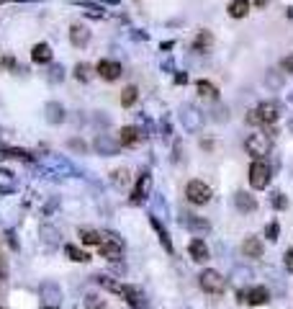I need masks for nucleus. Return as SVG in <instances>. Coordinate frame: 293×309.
I'll use <instances>...</instances> for the list:
<instances>
[{"label": "nucleus", "mask_w": 293, "mask_h": 309, "mask_svg": "<svg viewBox=\"0 0 293 309\" xmlns=\"http://www.w3.org/2000/svg\"><path fill=\"white\" fill-rule=\"evenodd\" d=\"M121 299H126L134 309H147V299H144V294H142L137 286H126V284H123V294H121Z\"/></svg>", "instance_id": "obj_13"}, {"label": "nucleus", "mask_w": 293, "mask_h": 309, "mask_svg": "<svg viewBox=\"0 0 293 309\" xmlns=\"http://www.w3.org/2000/svg\"><path fill=\"white\" fill-rule=\"evenodd\" d=\"M70 42H72V47H77V49L88 47V42H90V31L82 26V23H75V26L70 28Z\"/></svg>", "instance_id": "obj_12"}, {"label": "nucleus", "mask_w": 293, "mask_h": 309, "mask_svg": "<svg viewBox=\"0 0 293 309\" xmlns=\"http://www.w3.org/2000/svg\"><path fill=\"white\" fill-rule=\"evenodd\" d=\"M98 250L106 260H121L123 258V242L111 235V232H101V242H98Z\"/></svg>", "instance_id": "obj_3"}, {"label": "nucleus", "mask_w": 293, "mask_h": 309, "mask_svg": "<svg viewBox=\"0 0 293 309\" xmlns=\"http://www.w3.org/2000/svg\"><path fill=\"white\" fill-rule=\"evenodd\" d=\"M198 284H201V289L203 291H208V294H221L224 289H226V279L219 273V270H203V273L198 276Z\"/></svg>", "instance_id": "obj_7"}, {"label": "nucleus", "mask_w": 293, "mask_h": 309, "mask_svg": "<svg viewBox=\"0 0 293 309\" xmlns=\"http://www.w3.org/2000/svg\"><path fill=\"white\" fill-rule=\"evenodd\" d=\"M103 3H111V6H118V3H121V0H103Z\"/></svg>", "instance_id": "obj_47"}, {"label": "nucleus", "mask_w": 293, "mask_h": 309, "mask_svg": "<svg viewBox=\"0 0 293 309\" xmlns=\"http://www.w3.org/2000/svg\"><path fill=\"white\" fill-rule=\"evenodd\" d=\"M249 13V0H232L229 3V16L232 18H244Z\"/></svg>", "instance_id": "obj_25"}, {"label": "nucleus", "mask_w": 293, "mask_h": 309, "mask_svg": "<svg viewBox=\"0 0 293 309\" xmlns=\"http://www.w3.org/2000/svg\"><path fill=\"white\" fill-rule=\"evenodd\" d=\"M39 294H41V299H44V304L49 306H57L59 301H62V289H59V284H54V281H44L39 286Z\"/></svg>", "instance_id": "obj_10"}, {"label": "nucleus", "mask_w": 293, "mask_h": 309, "mask_svg": "<svg viewBox=\"0 0 293 309\" xmlns=\"http://www.w3.org/2000/svg\"><path fill=\"white\" fill-rule=\"evenodd\" d=\"M93 149L101 154V158H113V154H118L121 144H118L113 137H108V134H98V137L93 139Z\"/></svg>", "instance_id": "obj_9"}, {"label": "nucleus", "mask_w": 293, "mask_h": 309, "mask_svg": "<svg viewBox=\"0 0 293 309\" xmlns=\"http://www.w3.org/2000/svg\"><path fill=\"white\" fill-rule=\"evenodd\" d=\"M265 83H268V88L280 90V88H283V75L275 72V70H270V72H265Z\"/></svg>", "instance_id": "obj_33"}, {"label": "nucleus", "mask_w": 293, "mask_h": 309, "mask_svg": "<svg viewBox=\"0 0 293 309\" xmlns=\"http://www.w3.org/2000/svg\"><path fill=\"white\" fill-rule=\"evenodd\" d=\"M137 98H139L137 85H126V88L121 90V106H123V108H132V106L137 103Z\"/></svg>", "instance_id": "obj_26"}, {"label": "nucleus", "mask_w": 293, "mask_h": 309, "mask_svg": "<svg viewBox=\"0 0 293 309\" xmlns=\"http://www.w3.org/2000/svg\"><path fill=\"white\" fill-rule=\"evenodd\" d=\"M290 101H293V96H290Z\"/></svg>", "instance_id": "obj_50"}, {"label": "nucleus", "mask_w": 293, "mask_h": 309, "mask_svg": "<svg viewBox=\"0 0 293 309\" xmlns=\"http://www.w3.org/2000/svg\"><path fill=\"white\" fill-rule=\"evenodd\" d=\"M211 44H214V34H211V31H201V34L193 39V52H196V54H206L208 49H211Z\"/></svg>", "instance_id": "obj_17"}, {"label": "nucleus", "mask_w": 293, "mask_h": 309, "mask_svg": "<svg viewBox=\"0 0 293 309\" xmlns=\"http://www.w3.org/2000/svg\"><path fill=\"white\" fill-rule=\"evenodd\" d=\"M111 180H113V186H116V188H126V186L132 183V175H129V170H126V168H121V170L111 173Z\"/></svg>", "instance_id": "obj_29"}, {"label": "nucleus", "mask_w": 293, "mask_h": 309, "mask_svg": "<svg viewBox=\"0 0 293 309\" xmlns=\"http://www.w3.org/2000/svg\"><path fill=\"white\" fill-rule=\"evenodd\" d=\"M8 245H11V248H18V242H16V237H13V232H8Z\"/></svg>", "instance_id": "obj_44"}, {"label": "nucleus", "mask_w": 293, "mask_h": 309, "mask_svg": "<svg viewBox=\"0 0 293 309\" xmlns=\"http://www.w3.org/2000/svg\"><path fill=\"white\" fill-rule=\"evenodd\" d=\"M278 235H280V224H278V222H270V224L265 227V237L275 242V240H278Z\"/></svg>", "instance_id": "obj_36"}, {"label": "nucleus", "mask_w": 293, "mask_h": 309, "mask_svg": "<svg viewBox=\"0 0 293 309\" xmlns=\"http://www.w3.org/2000/svg\"><path fill=\"white\" fill-rule=\"evenodd\" d=\"M268 299H270V294H268L265 286H255L244 294V301L252 304V306H263V304H268Z\"/></svg>", "instance_id": "obj_15"}, {"label": "nucleus", "mask_w": 293, "mask_h": 309, "mask_svg": "<svg viewBox=\"0 0 293 309\" xmlns=\"http://www.w3.org/2000/svg\"><path fill=\"white\" fill-rule=\"evenodd\" d=\"M62 77H64V67H62V65H54V67L49 70V80H54V83H59V80H62Z\"/></svg>", "instance_id": "obj_39"}, {"label": "nucleus", "mask_w": 293, "mask_h": 309, "mask_svg": "<svg viewBox=\"0 0 293 309\" xmlns=\"http://www.w3.org/2000/svg\"><path fill=\"white\" fill-rule=\"evenodd\" d=\"M185 83H188V75L185 72H178L175 75V85H185Z\"/></svg>", "instance_id": "obj_42"}, {"label": "nucleus", "mask_w": 293, "mask_h": 309, "mask_svg": "<svg viewBox=\"0 0 293 309\" xmlns=\"http://www.w3.org/2000/svg\"><path fill=\"white\" fill-rule=\"evenodd\" d=\"M270 175H273V168H270L265 160H255L252 165H249V186L257 188V191L268 188Z\"/></svg>", "instance_id": "obj_4"}, {"label": "nucleus", "mask_w": 293, "mask_h": 309, "mask_svg": "<svg viewBox=\"0 0 293 309\" xmlns=\"http://www.w3.org/2000/svg\"><path fill=\"white\" fill-rule=\"evenodd\" d=\"M234 206H237L242 214H252V211L257 209V199H255V196H249V193H244V191H237Z\"/></svg>", "instance_id": "obj_14"}, {"label": "nucleus", "mask_w": 293, "mask_h": 309, "mask_svg": "<svg viewBox=\"0 0 293 309\" xmlns=\"http://www.w3.org/2000/svg\"><path fill=\"white\" fill-rule=\"evenodd\" d=\"M85 306H88V309H108V306H106V301H101V299H98V296H93V294L85 299Z\"/></svg>", "instance_id": "obj_38"}, {"label": "nucleus", "mask_w": 293, "mask_h": 309, "mask_svg": "<svg viewBox=\"0 0 293 309\" xmlns=\"http://www.w3.org/2000/svg\"><path fill=\"white\" fill-rule=\"evenodd\" d=\"M244 149L255 160H265V154H270V149H273V137L268 132H255L244 139Z\"/></svg>", "instance_id": "obj_2"}, {"label": "nucleus", "mask_w": 293, "mask_h": 309, "mask_svg": "<svg viewBox=\"0 0 293 309\" xmlns=\"http://www.w3.org/2000/svg\"><path fill=\"white\" fill-rule=\"evenodd\" d=\"M180 124L185 127V132H201V127H203L201 108H196L193 103H183L180 106Z\"/></svg>", "instance_id": "obj_6"}, {"label": "nucleus", "mask_w": 293, "mask_h": 309, "mask_svg": "<svg viewBox=\"0 0 293 309\" xmlns=\"http://www.w3.org/2000/svg\"><path fill=\"white\" fill-rule=\"evenodd\" d=\"M270 204H273V209H288V199L283 196V193H273V199H270Z\"/></svg>", "instance_id": "obj_37"}, {"label": "nucleus", "mask_w": 293, "mask_h": 309, "mask_svg": "<svg viewBox=\"0 0 293 309\" xmlns=\"http://www.w3.org/2000/svg\"><path fill=\"white\" fill-rule=\"evenodd\" d=\"M0 158H16V160H23V163H34V152L28 149H21V147H0Z\"/></svg>", "instance_id": "obj_16"}, {"label": "nucleus", "mask_w": 293, "mask_h": 309, "mask_svg": "<svg viewBox=\"0 0 293 309\" xmlns=\"http://www.w3.org/2000/svg\"><path fill=\"white\" fill-rule=\"evenodd\" d=\"M185 196H188L190 204L201 206V204H208V201H211L214 191H211V186H206L203 180H190V183L185 186Z\"/></svg>", "instance_id": "obj_5"}, {"label": "nucleus", "mask_w": 293, "mask_h": 309, "mask_svg": "<svg viewBox=\"0 0 293 309\" xmlns=\"http://www.w3.org/2000/svg\"><path fill=\"white\" fill-rule=\"evenodd\" d=\"M280 70L293 75V57H283V59H280Z\"/></svg>", "instance_id": "obj_40"}, {"label": "nucleus", "mask_w": 293, "mask_h": 309, "mask_svg": "<svg viewBox=\"0 0 293 309\" xmlns=\"http://www.w3.org/2000/svg\"><path fill=\"white\" fill-rule=\"evenodd\" d=\"M31 59H34L36 65H49V62H52V47L44 44V42H39V44L31 49Z\"/></svg>", "instance_id": "obj_18"}, {"label": "nucleus", "mask_w": 293, "mask_h": 309, "mask_svg": "<svg viewBox=\"0 0 293 309\" xmlns=\"http://www.w3.org/2000/svg\"><path fill=\"white\" fill-rule=\"evenodd\" d=\"M242 253L249 255V258H260V255L265 253V248H263V242H260L257 237H247L244 245H242Z\"/></svg>", "instance_id": "obj_22"}, {"label": "nucleus", "mask_w": 293, "mask_h": 309, "mask_svg": "<svg viewBox=\"0 0 293 309\" xmlns=\"http://www.w3.org/2000/svg\"><path fill=\"white\" fill-rule=\"evenodd\" d=\"M47 121L49 124H62L64 121V108H62V103H57V101H52V103H47Z\"/></svg>", "instance_id": "obj_21"}, {"label": "nucleus", "mask_w": 293, "mask_h": 309, "mask_svg": "<svg viewBox=\"0 0 293 309\" xmlns=\"http://www.w3.org/2000/svg\"><path fill=\"white\" fill-rule=\"evenodd\" d=\"M285 268H288V273H293V248L285 253Z\"/></svg>", "instance_id": "obj_41"}, {"label": "nucleus", "mask_w": 293, "mask_h": 309, "mask_svg": "<svg viewBox=\"0 0 293 309\" xmlns=\"http://www.w3.org/2000/svg\"><path fill=\"white\" fill-rule=\"evenodd\" d=\"M152 217H159V219H165V217H167L165 199H162V196H157V193H154V209H152Z\"/></svg>", "instance_id": "obj_34"}, {"label": "nucleus", "mask_w": 293, "mask_h": 309, "mask_svg": "<svg viewBox=\"0 0 293 309\" xmlns=\"http://www.w3.org/2000/svg\"><path fill=\"white\" fill-rule=\"evenodd\" d=\"M280 119V106L275 103V101H265V103H260L257 108H252L249 111V116H247V121L249 124H257V127H273L275 121Z\"/></svg>", "instance_id": "obj_1"}, {"label": "nucleus", "mask_w": 293, "mask_h": 309, "mask_svg": "<svg viewBox=\"0 0 293 309\" xmlns=\"http://www.w3.org/2000/svg\"><path fill=\"white\" fill-rule=\"evenodd\" d=\"M44 309H57V306H44Z\"/></svg>", "instance_id": "obj_49"}, {"label": "nucleus", "mask_w": 293, "mask_h": 309, "mask_svg": "<svg viewBox=\"0 0 293 309\" xmlns=\"http://www.w3.org/2000/svg\"><path fill=\"white\" fill-rule=\"evenodd\" d=\"M188 253H190V258H193V260H198V263L208 260V248H206V242H203L201 237H193V240H190Z\"/></svg>", "instance_id": "obj_19"}, {"label": "nucleus", "mask_w": 293, "mask_h": 309, "mask_svg": "<svg viewBox=\"0 0 293 309\" xmlns=\"http://www.w3.org/2000/svg\"><path fill=\"white\" fill-rule=\"evenodd\" d=\"M196 90L203 96V98H219V88L214 83H208V80H198L196 83Z\"/></svg>", "instance_id": "obj_27"}, {"label": "nucleus", "mask_w": 293, "mask_h": 309, "mask_svg": "<svg viewBox=\"0 0 293 309\" xmlns=\"http://www.w3.org/2000/svg\"><path fill=\"white\" fill-rule=\"evenodd\" d=\"M139 139H142V134H139L137 127H123L121 134H118V144H123V147H134Z\"/></svg>", "instance_id": "obj_20"}, {"label": "nucleus", "mask_w": 293, "mask_h": 309, "mask_svg": "<svg viewBox=\"0 0 293 309\" xmlns=\"http://www.w3.org/2000/svg\"><path fill=\"white\" fill-rule=\"evenodd\" d=\"M152 227L157 229V235H159V242H162V248H165L167 253H175V248H173V242H170V235H167V229L162 227V222L152 217Z\"/></svg>", "instance_id": "obj_23"}, {"label": "nucleus", "mask_w": 293, "mask_h": 309, "mask_svg": "<svg viewBox=\"0 0 293 309\" xmlns=\"http://www.w3.org/2000/svg\"><path fill=\"white\" fill-rule=\"evenodd\" d=\"M75 77H77L80 83H88L90 77H93V67H90L88 62H80V65L75 67Z\"/></svg>", "instance_id": "obj_31"}, {"label": "nucleus", "mask_w": 293, "mask_h": 309, "mask_svg": "<svg viewBox=\"0 0 293 309\" xmlns=\"http://www.w3.org/2000/svg\"><path fill=\"white\" fill-rule=\"evenodd\" d=\"M41 240H44L47 245H57V242H59V232H57L54 227L44 224V227H41Z\"/></svg>", "instance_id": "obj_32"}, {"label": "nucleus", "mask_w": 293, "mask_h": 309, "mask_svg": "<svg viewBox=\"0 0 293 309\" xmlns=\"http://www.w3.org/2000/svg\"><path fill=\"white\" fill-rule=\"evenodd\" d=\"M70 147H75V149H85V144H82V142H80V139H75V142H72V139H70Z\"/></svg>", "instance_id": "obj_43"}, {"label": "nucleus", "mask_w": 293, "mask_h": 309, "mask_svg": "<svg viewBox=\"0 0 293 309\" xmlns=\"http://www.w3.org/2000/svg\"><path fill=\"white\" fill-rule=\"evenodd\" d=\"M288 18H293V6H290V8H288Z\"/></svg>", "instance_id": "obj_48"}, {"label": "nucleus", "mask_w": 293, "mask_h": 309, "mask_svg": "<svg viewBox=\"0 0 293 309\" xmlns=\"http://www.w3.org/2000/svg\"><path fill=\"white\" fill-rule=\"evenodd\" d=\"M268 3H270V0H255V6H257V8H265Z\"/></svg>", "instance_id": "obj_46"}, {"label": "nucleus", "mask_w": 293, "mask_h": 309, "mask_svg": "<svg viewBox=\"0 0 293 309\" xmlns=\"http://www.w3.org/2000/svg\"><path fill=\"white\" fill-rule=\"evenodd\" d=\"M64 253H67V258H70V260H75V263H88V260H90V255H88L85 250H80L77 245H67V248H64Z\"/></svg>", "instance_id": "obj_28"}, {"label": "nucleus", "mask_w": 293, "mask_h": 309, "mask_svg": "<svg viewBox=\"0 0 293 309\" xmlns=\"http://www.w3.org/2000/svg\"><path fill=\"white\" fill-rule=\"evenodd\" d=\"M0 3H3V0H0Z\"/></svg>", "instance_id": "obj_51"}, {"label": "nucleus", "mask_w": 293, "mask_h": 309, "mask_svg": "<svg viewBox=\"0 0 293 309\" xmlns=\"http://www.w3.org/2000/svg\"><path fill=\"white\" fill-rule=\"evenodd\" d=\"M183 224L190 229V232H201V235H203V232H208V229H211V224H208L206 219H196V217H183Z\"/></svg>", "instance_id": "obj_24"}, {"label": "nucleus", "mask_w": 293, "mask_h": 309, "mask_svg": "<svg viewBox=\"0 0 293 309\" xmlns=\"http://www.w3.org/2000/svg\"><path fill=\"white\" fill-rule=\"evenodd\" d=\"M95 72L103 77V80H118V77H121V62H116V59H101L95 65Z\"/></svg>", "instance_id": "obj_11"}, {"label": "nucleus", "mask_w": 293, "mask_h": 309, "mask_svg": "<svg viewBox=\"0 0 293 309\" xmlns=\"http://www.w3.org/2000/svg\"><path fill=\"white\" fill-rule=\"evenodd\" d=\"M173 67H175V65H173L170 59H165V62H162V70H173Z\"/></svg>", "instance_id": "obj_45"}, {"label": "nucleus", "mask_w": 293, "mask_h": 309, "mask_svg": "<svg viewBox=\"0 0 293 309\" xmlns=\"http://www.w3.org/2000/svg\"><path fill=\"white\" fill-rule=\"evenodd\" d=\"M232 276H234V281H237V284H244L247 279H252V270L239 265V268H234V273H232Z\"/></svg>", "instance_id": "obj_35"}, {"label": "nucleus", "mask_w": 293, "mask_h": 309, "mask_svg": "<svg viewBox=\"0 0 293 309\" xmlns=\"http://www.w3.org/2000/svg\"><path fill=\"white\" fill-rule=\"evenodd\" d=\"M149 193H152V175H149V173H142V175L137 178V183H134V191H132L129 201H132L134 206H139V204L147 201Z\"/></svg>", "instance_id": "obj_8"}, {"label": "nucleus", "mask_w": 293, "mask_h": 309, "mask_svg": "<svg viewBox=\"0 0 293 309\" xmlns=\"http://www.w3.org/2000/svg\"><path fill=\"white\" fill-rule=\"evenodd\" d=\"M80 240H82V245H95L98 248L101 232H95V229H80Z\"/></svg>", "instance_id": "obj_30"}]
</instances>
